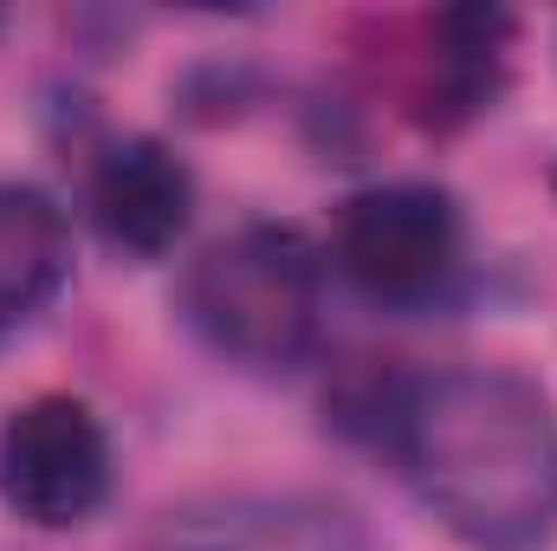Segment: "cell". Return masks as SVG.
<instances>
[{
    "label": "cell",
    "mask_w": 557,
    "mask_h": 551,
    "mask_svg": "<svg viewBox=\"0 0 557 551\" xmlns=\"http://www.w3.org/2000/svg\"><path fill=\"white\" fill-rule=\"evenodd\" d=\"M370 434L416 500L473 551H539L557 532V409L512 364L389 377Z\"/></svg>",
    "instance_id": "cell-1"
},
{
    "label": "cell",
    "mask_w": 557,
    "mask_h": 551,
    "mask_svg": "<svg viewBox=\"0 0 557 551\" xmlns=\"http://www.w3.org/2000/svg\"><path fill=\"white\" fill-rule=\"evenodd\" d=\"M188 331L234 370L285 377L324 325V254L292 221H253L214 241L182 279Z\"/></svg>",
    "instance_id": "cell-2"
},
{
    "label": "cell",
    "mask_w": 557,
    "mask_h": 551,
    "mask_svg": "<svg viewBox=\"0 0 557 551\" xmlns=\"http://www.w3.org/2000/svg\"><path fill=\"white\" fill-rule=\"evenodd\" d=\"M331 260L363 298L416 311L467 267V215L441 182H376L337 208Z\"/></svg>",
    "instance_id": "cell-3"
},
{
    "label": "cell",
    "mask_w": 557,
    "mask_h": 551,
    "mask_svg": "<svg viewBox=\"0 0 557 551\" xmlns=\"http://www.w3.org/2000/svg\"><path fill=\"white\" fill-rule=\"evenodd\" d=\"M0 500L46 532L85 526L111 500V441L91 403L33 396L0 421Z\"/></svg>",
    "instance_id": "cell-4"
},
{
    "label": "cell",
    "mask_w": 557,
    "mask_h": 551,
    "mask_svg": "<svg viewBox=\"0 0 557 551\" xmlns=\"http://www.w3.org/2000/svg\"><path fill=\"white\" fill-rule=\"evenodd\" d=\"M137 551H370L363 519L331 493L227 487L169 506Z\"/></svg>",
    "instance_id": "cell-5"
},
{
    "label": "cell",
    "mask_w": 557,
    "mask_h": 551,
    "mask_svg": "<svg viewBox=\"0 0 557 551\" xmlns=\"http://www.w3.org/2000/svg\"><path fill=\"white\" fill-rule=\"evenodd\" d=\"M195 215L188 162L156 137L111 143L91 169V221L124 260H162Z\"/></svg>",
    "instance_id": "cell-6"
},
{
    "label": "cell",
    "mask_w": 557,
    "mask_h": 551,
    "mask_svg": "<svg viewBox=\"0 0 557 551\" xmlns=\"http://www.w3.org/2000/svg\"><path fill=\"white\" fill-rule=\"evenodd\" d=\"M428 52L416 65L409 105L428 131H460L467 118H480L506 78V39H512V13L499 7H447L428 20Z\"/></svg>",
    "instance_id": "cell-7"
},
{
    "label": "cell",
    "mask_w": 557,
    "mask_h": 551,
    "mask_svg": "<svg viewBox=\"0 0 557 551\" xmlns=\"http://www.w3.org/2000/svg\"><path fill=\"white\" fill-rule=\"evenodd\" d=\"M72 279V221L33 182H0V338L33 325Z\"/></svg>",
    "instance_id": "cell-8"
}]
</instances>
